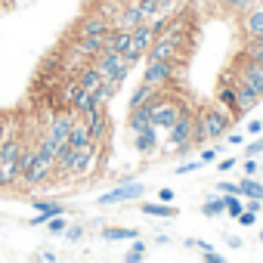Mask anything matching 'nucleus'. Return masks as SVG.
Masks as SVG:
<instances>
[{
	"label": "nucleus",
	"mask_w": 263,
	"mask_h": 263,
	"mask_svg": "<svg viewBox=\"0 0 263 263\" xmlns=\"http://www.w3.org/2000/svg\"><path fill=\"white\" fill-rule=\"evenodd\" d=\"M146 22V16L140 13V7L134 4V0H127V4L121 7V13L111 19V28H121V31H134V28H140Z\"/></svg>",
	"instance_id": "6e6552de"
},
{
	"label": "nucleus",
	"mask_w": 263,
	"mask_h": 263,
	"mask_svg": "<svg viewBox=\"0 0 263 263\" xmlns=\"http://www.w3.org/2000/svg\"><path fill=\"white\" fill-rule=\"evenodd\" d=\"M90 143H93V140H90L87 124H84V121H74V127H71V134H68L65 146H71V149H87Z\"/></svg>",
	"instance_id": "a211bd4d"
},
{
	"label": "nucleus",
	"mask_w": 263,
	"mask_h": 263,
	"mask_svg": "<svg viewBox=\"0 0 263 263\" xmlns=\"http://www.w3.org/2000/svg\"><path fill=\"white\" fill-rule=\"evenodd\" d=\"M84 124H87V130H90V140L102 146V140L108 137V115H105V111H99V115H93V118H90V121H84Z\"/></svg>",
	"instance_id": "4468645a"
},
{
	"label": "nucleus",
	"mask_w": 263,
	"mask_h": 263,
	"mask_svg": "<svg viewBox=\"0 0 263 263\" xmlns=\"http://www.w3.org/2000/svg\"><path fill=\"white\" fill-rule=\"evenodd\" d=\"M96 4H102V0H96Z\"/></svg>",
	"instance_id": "8fccbe9b"
},
{
	"label": "nucleus",
	"mask_w": 263,
	"mask_h": 263,
	"mask_svg": "<svg viewBox=\"0 0 263 263\" xmlns=\"http://www.w3.org/2000/svg\"><path fill=\"white\" fill-rule=\"evenodd\" d=\"M146 257H149V245H146L143 238H137L134 245L124 251V263H143Z\"/></svg>",
	"instance_id": "b1692460"
},
{
	"label": "nucleus",
	"mask_w": 263,
	"mask_h": 263,
	"mask_svg": "<svg viewBox=\"0 0 263 263\" xmlns=\"http://www.w3.org/2000/svg\"><path fill=\"white\" fill-rule=\"evenodd\" d=\"M235 164H238V158H235V155H229V158H220V161H217V171H220V174H226V171H232Z\"/></svg>",
	"instance_id": "c9c22d12"
},
{
	"label": "nucleus",
	"mask_w": 263,
	"mask_h": 263,
	"mask_svg": "<svg viewBox=\"0 0 263 263\" xmlns=\"http://www.w3.org/2000/svg\"><path fill=\"white\" fill-rule=\"evenodd\" d=\"M217 105H223L235 121H238V105H235V84H220L217 87Z\"/></svg>",
	"instance_id": "dca6fc26"
},
{
	"label": "nucleus",
	"mask_w": 263,
	"mask_h": 263,
	"mask_svg": "<svg viewBox=\"0 0 263 263\" xmlns=\"http://www.w3.org/2000/svg\"><path fill=\"white\" fill-rule=\"evenodd\" d=\"M108 31H111V19L102 16L99 10H90V13H84V16L71 25L68 37H105Z\"/></svg>",
	"instance_id": "f03ea898"
},
{
	"label": "nucleus",
	"mask_w": 263,
	"mask_h": 263,
	"mask_svg": "<svg viewBox=\"0 0 263 263\" xmlns=\"http://www.w3.org/2000/svg\"><path fill=\"white\" fill-rule=\"evenodd\" d=\"M198 211L204 217H223L226 214V201H223V195H211L204 204H198Z\"/></svg>",
	"instance_id": "393cba45"
},
{
	"label": "nucleus",
	"mask_w": 263,
	"mask_h": 263,
	"mask_svg": "<svg viewBox=\"0 0 263 263\" xmlns=\"http://www.w3.org/2000/svg\"><path fill=\"white\" fill-rule=\"evenodd\" d=\"M257 155H263V134L254 137V140L245 146V158H257Z\"/></svg>",
	"instance_id": "c756f323"
},
{
	"label": "nucleus",
	"mask_w": 263,
	"mask_h": 263,
	"mask_svg": "<svg viewBox=\"0 0 263 263\" xmlns=\"http://www.w3.org/2000/svg\"><path fill=\"white\" fill-rule=\"evenodd\" d=\"M50 223V217H44V214H37V217H31V226H47Z\"/></svg>",
	"instance_id": "c03bdc74"
},
{
	"label": "nucleus",
	"mask_w": 263,
	"mask_h": 263,
	"mask_svg": "<svg viewBox=\"0 0 263 263\" xmlns=\"http://www.w3.org/2000/svg\"><path fill=\"white\" fill-rule=\"evenodd\" d=\"M158 134H161L158 127H146L143 134L134 137V149H137L140 155H152V152L158 149Z\"/></svg>",
	"instance_id": "f8f14e48"
},
{
	"label": "nucleus",
	"mask_w": 263,
	"mask_h": 263,
	"mask_svg": "<svg viewBox=\"0 0 263 263\" xmlns=\"http://www.w3.org/2000/svg\"><path fill=\"white\" fill-rule=\"evenodd\" d=\"M34 161H37V143H25L22 146V155H19V180L31 171Z\"/></svg>",
	"instance_id": "4be33fe9"
},
{
	"label": "nucleus",
	"mask_w": 263,
	"mask_h": 263,
	"mask_svg": "<svg viewBox=\"0 0 263 263\" xmlns=\"http://www.w3.org/2000/svg\"><path fill=\"white\" fill-rule=\"evenodd\" d=\"M53 174H56V158H47V155L37 152V161L31 164V171H28L19 183H22V186H44L47 180H53Z\"/></svg>",
	"instance_id": "0eeeda50"
},
{
	"label": "nucleus",
	"mask_w": 263,
	"mask_h": 263,
	"mask_svg": "<svg viewBox=\"0 0 263 263\" xmlns=\"http://www.w3.org/2000/svg\"><path fill=\"white\" fill-rule=\"evenodd\" d=\"M105 50L127 56L130 50H134V34H130V31H121V28H111V31L105 34Z\"/></svg>",
	"instance_id": "9d476101"
},
{
	"label": "nucleus",
	"mask_w": 263,
	"mask_h": 263,
	"mask_svg": "<svg viewBox=\"0 0 263 263\" xmlns=\"http://www.w3.org/2000/svg\"><path fill=\"white\" fill-rule=\"evenodd\" d=\"M257 171H260L257 158H245V161H241V174H245V177H257Z\"/></svg>",
	"instance_id": "2f4dec72"
},
{
	"label": "nucleus",
	"mask_w": 263,
	"mask_h": 263,
	"mask_svg": "<svg viewBox=\"0 0 263 263\" xmlns=\"http://www.w3.org/2000/svg\"><path fill=\"white\" fill-rule=\"evenodd\" d=\"M238 195H241V198H257V201H263V183H260L257 177H241V180H238Z\"/></svg>",
	"instance_id": "aec40b11"
},
{
	"label": "nucleus",
	"mask_w": 263,
	"mask_h": 263,
	"mask_svg": "<svg viewBox=\"0 0 263 263\" xmlns=\"http://www.w3.org/2000/svg\"><path fill=\"white\" fill-rule=\"evenodd\" d=\"M238 223H241L245 229H251V226H257V214H254V211H241V217H238Z\"/></svg>",
	"instance_id": "e433bc0d"
},
{
	"label": "nucleus",
	"mask_w": 263,
	"mask_h": 263,
	"mask_svg": "<svg viewBox=\"0 0 263 263\" xmlns=\"http://www.w3.org/2000/svg\"><path fill=\"white\" fill-rule=\"evenodd\" d=\"M105 241H137L140 238V229H134V226H108V229H102L99 232Z\"/></svg>",
	"instance_id": "f3484780"
},
{
	"label": "nucleus",
	"mask_w": 263,
	"mask_h": 263,
	"mask_svg": "<svg viewBox=\"0 0 263 263\" xmlns=\"http://www.w3.org/2000/svg\"><path fill=\"white\" fill-rule=\"evenodd\" d=\"M31 208L37 211V214H44V217H62L68 208L65 204H59V201H50V198H37V201H31Z\"/></svg>",
	"instance_id": "5701e85b"
},
{
	"label": "nucleus",
	"mask_w": 263,
	"mask_h": 263,
	"mask_svg": "<svg viewBox=\"0 0 263 263\" xmlns=\"http://www.w3.org/2000/svg\"><path fill=\"white\" fill-rule=\"evenodd\" d=\"M47 226H50V235H62V232L68 229V223H65V214H62V217H50V223H47Z\"/></svg>",
	"instance_id": "7c9ffc66"
},
{
	"label": "nucleus",
	"mask_w": 263,
	"mask_h": 263,
	"mask_svg": "<svg viewBox=\"0 0 263 263\" xmlns=\"http://www.w3.org/2000/svg\"><path fill=\"white\" fill-rule=\"evenodd\" d=\"M201 260H204V263H229V260H226L223 254H217V251H208V254H201Z\"/></svg>",
	"instance_id": "58836bf2"
},
{
	"label": "nucleus",
	"mask_w": 263,
	"mask_h": 263,
	"mask_svg": "<svg viewBox=\"0 0 263 263\" xmlns=\"http://www.w3.org/2000/svg\"><path fill=\"white\" fill-rule=\"evenodd\" d=\"M232 71H235V81H241L248 90H254L263 99V62H254V59H248V56L238 53Z\"/></svg>",
	"instance_id": "7ed1b4c3"
},
{
	"label": "nucleus",
	"mask_w": 263,
	"mask_h": 263,
	"mask_svg": "<svg viewBox=\"0 0 263 263\" xmlns=\"http://www.w3.org/2000/svg\"><path fill=\"white\" fill-rule=\"evenodd\" d=\"M44 263H56V254L53 251H44Z\"/></svg>",
	"instance_id": "49530a36"
},
{
	"label": "nucleus",
	"mask_w": 263,
	"mask_h": 263,
	"mask_svg": "<svg viewBox=\"0 0 263 263\" xmlns=\"http://www.w3.org/2000/svg\"><path fill=\"white\" fill-rule=\"evenodd\" d=\"M192 134H195V108L189 105V108L180 115V121L167 130L164 152H171V149H177V146H192Z\"/></svg>",
	"instance_id": "39448f33"
},
{
	"label": "nucleus",
	"mask_w": 263,
	"mask_h": 263,
	"mask_svg": "<svg viewBox=\"0 0 263 263\" xmlns=\"http://www.w3.org/2000/svg\"><path fill=\"white\" fill-rule=\"evenodd\" d=\"M140 214H146V217H158V220H174L180 211H177L174 204H164V201H158V204L146 201V204H140Z\"/></svg>",
	"instance_id": "6ab92c4d"
},
{
	"label": "nucleus",
	"mask_w": 263,
	"mask_h": 263,
	"mask_svg": "<svg viewBox=\"0 0 263 263\" xmlns=\"http://www.w3.org/2000/svg\"><path fill=\"white\" fill-rule=\"evenodd\" d=\"M146 195V186L140 183V180H134V177H124L111 192H105V195H99V201L96 204H127V201H140Z\"/></svg>",
	"instance_id": "20e7f679"
},
{
	"label": "nucleus",
	"mask_w": 263,
	"mask_h": 263,
	"mask_svg": "<svg viewBox=\"0 0 263 263\" xmlns=\"http://www.w3.org/2000/svg\"><path fill=\"white\" fill-rule=\"evenodd\" d=\"M241 34L245 37H263V4H257V7H251L245 16H241Z\"/></svg>",
	"instance_id": "1a4fd4ad"
},
{
	"label": "nucleus",
	"mask_w": 263,
	"mask_h": 263,
	"mask_svg": "<svg viewBox=\"0 0 263 263\" xmlns=\"http://www.w3.org/2000/svg\"><path fill=\"white\" fill-rule=\"evenodd\" d=\"M257 102H260V96H257L254 90H248L241 81H235V105H238V118H245L248 111H254Z\"/></svg>",
	"instance_id": "9b49d317"
},
{
	"label": "nucleus",
	"mask_w": 263,
	"mask_h": 263,
	"mask_svg": "<svg viewBox=\"0 0 263 263\" xmlns=\"http://www.w3.org/2000/svg\"><path fill=\"white\" fill-rule=\"evenodd\" d=\"M232 124H235V118H232L223 105H217V102L201 105V108L195 111L192 146H195V149H204L208 143H220V140H226V134L232 130Z\"/></svg>",
	"instance_id": "f257e3e1"
},
{
	"label": "nucleus",
	"mask_w": 263,
	"mask_h": 263,
	"mask_svg": "<svg viewBox=\"0 0 263 263\" xmlns=\"http://www.w3.org/2000/svg\"><path fill=\"white\" fill-rule=\"evenodd\" d=\"M177 74H180V62H146L143 81L155 90H167V87H174Z\"/></svg>",
	"instance_id": "423d86ee"
},
{
	"label": "nucleus",
	"mask_w": 263,
	"mask_h": 263,
	"mask_svg": "<svg viewBox=\"0 0 263 263\" xmlns=\"http://www.w3.org/2000/svg\"><path fill=\"white\" fill-rule=\"evenodd\" d=\"M217 192H220V195H238V183H226V180H220V183H217Z\"/></svg>",
	"instance_id": "f704fd0d"
},
{
	"label": "nucleus",
	"mask_w": 263,
	"mask_h": 263,
	"mask_svg": "<svg viewBox=\"0 0 263 263\" xmlns=\"http://www.w3.org/2000/svg\"><path fill=\"white\" fill-rule=\"evenodd\" d=\"M226 143L229 146H241L245 143V134H226Z\"/></svg>",
	"instance_id": "37998d69"
},
{
	"label": "nucleus",
	"mask_w": 263,
	"mask_h": 263,
	"mask_svg": "<svg viewBox=\"0 0 263 263\" xmlns=\"http://www.w3.org/2000/svg\"><path fill=\"white\" fill-rule=\"evenodd\" d=\"M183 245H186V248H198V251H204V254H208V251H214V245H211V241H204V238H186Z\"/></svg>",
	"instance_id": "72a5a7b5"
},
{
	"label": "nucleus",
	"mask_w": 263,
	"mask_h": 263,
	"mask_svg": "<svg viewBox=\"0 0 263 263\" xmlns=\"http://www.w3.org/2000/svg\"><path fill=\"white\" fill-rule=\"evenodd\" d=\"M62 235H65V238H68V241L74 245V241H81V238H84V226H78V223H74V226H68V229H65Z\"/></svg>",
	"instance_id": "473e14b6"
},
{
	"label": "nucleus",
	"mask_w": 263,
	"mask_h": 263,
	"mask_svg": "<svg viewBox=\"0 0 263 263\" xmlns=\"http://www.w3.org/2000/svg\"><path fill=\"white\" fill-rule=\"evenodd\" d=\"M214 4H217V0H214Z\"/></svg>",
	"instance_id": "3c124183"
},
{
	"label": "nucleus",
	"mask_w": 263,
	"mask_h": 263,
	"mask_svg": "<svg viewBox=\"0 0 263 263\" xmlns=\"http://www.w3.org/2000/svg\"><path fill=\"white\" fill-rule=\"evenodd\" d=\"M74 81H78V84H81V90H87V93H90V90H96V87L102 84V78H99V71H96L93 65H84V68L74 74Z\"/></svg>",
	"instance_id": "412c9836"
},
{
	"label": "nucleus",
	"mask_w": 263,
	"mask_h": 263,
	"mask_svg": "<svg viewBox=\"0 0 263 263\" xmlns=\"http://www.w3.org/2000/svg\"><path fill=\"white\" fill-rule=\"evenodd\" d=\"M226 245H229V248H241V238H238V235H226Z\"/></svg>",
	"instance_id": "a18cd8bd"
},
{
	"label": "nucleus",
	"mask_w": 263,
	"mask_h": 263,
	"mask_svg": "<svg viewBox=\"0 0 263 263\" xmlns=\"http://www.w3.org/2000/svg\"><path fill=\"white\" fill-rule=\"evenodd\" d=\"M263 134V121L260 118H251L248 121V137H260Z\"/></svg>",
	"instance_id": "4c0bfd02"
},
{
	"label": "nucleus",
	"mask_w": 263,
	"mask_h": 263,
	"mask_svg": "<svg viewBox=\"0 0 263 263\" xmlns=\"http://www.w3.org/2000/svg\"><path fill=\"white\" fill-rule=\"evenodd\" d=\"M217 4L226 10V13H235V16H245L251 7H257V0H217Z\"/></svg>",
	"instance_id": "bb28decb"
},
{
	"label": "nucleus",
	"mask_w": 263,
	"mask_h": 263,
	"mask_svg": "<svg viewBox=\"0 0 263 263\" xmlns=\"http://www.w3.org/2000/svg\"><path fill=\"white\" fill-rule=\"evenodd\" d=\"M158 201H164V204H171V201H174V189H171V186H164V189H158Z\"/></svg>",
	"instance_id": "a19ab883"
},
{
	"label": "nucleus",
	"mask_w": 263,
	"mask_h": 263,
	"mask_svg": "<svg viewBox=\"0 0 263 263\" xmlns=\"http://www.w3.org/2000/svg\"><path fill=\"white\" fill-rule=\"evenodd\" d=\"M223 201H226V217L238 220L241 211H245V198H241V195H223Z\"/></svg>",
	"instance_id": "cd10ccee"
},
{
	"label": "nucleus",
	"mask_w": 263,
	"mask_h": 263,
	"mask_svg": "<svg viewBox=\"0 0 263 263\" xmlns=\"http://www.w3.org/2000/svg\"><path fill=\"white\" fill-rule=\"evenodd\" d=\"M241 56H248V59H254V62H263V37H245Z\"/></svg>",
	"instance_id": "a878e982"
},
{
	"label": "nucleus",
	"mask_w": 263,
	"mask_h": 263,
	"mask_svg": "<svg viewBox=\"0 0 263 263\" xmlns=\"http://www.w3.org/2000/svg\"><path fill=\"white\" fill-rule=\"evenodd\" d=\"M220 152H223V146H204L201 152H198V164L204 167V164H217L220 161Z\"/></svg>",
	"instance_id": "c85d7f7f"
},
{
	"label": "nucleus",
	"mask_w": 263,
	"mask_h": 263,
	"mask_svg": "<svg viewBox=\"0 0 263 263\" xmlns=\"http://www.w3.org/2000/svg\"><path fill=\"white\" fill-rule=\"evenodd\" d=\"M155 87H149L146 81H140L137 87H134V93H130V102H127V108H143V105H149L152 99H155Z\"/></svg>",
	"instance_id": "2eb2a0df"
},
{
	"label": "nucleus",
	"mask_w": 263,
	"mask_h": 263,
	"mask_svg": "<svg viewBox=\"0 0 263 263\" xmlns=\"http://www.w3.org/2000/svg\"><path fill=\"white\" fill-rule=\"evenodd\" d=\"M146 127H152V118H149V108L143 105V108H130V115H127V130L130 134H143Z\"/></svg>",
	"instance_id": "ddd939ff"
},
{
	"label": "nucleus",
	"mask_w": 263,
	"mask_h": 263,
	"mask_svg": "<svg viewBox=\"0 0 263 263\" xmlns=\"http://www.w3.org/2000/svg\"><path fill=\"white\" fill-rule=\"evenodd\" d=\"M0 164H4V155H0Z\"/></svg>",
	"instance_id": "09e8293b"
},
{
	"label": "nucleus",
	"mask_w": 263,
	"mask_h": 263,
	"mask_svg": "<svg viewBox=\"0 0 263 263\" xmlns=\"http://www.w3.org/2000/svg\"><path fill=\"white\" fill-rule=\"evenodd\" d=\"M198 167H201V164H198V161H183V164H180V167H177V174H195V171H198Z\"/></svg>",
	"instance_id": "ea45409f"
},
{
	"label": "nucleus",
	"mask_w": 263,
	"mask_h": 263,
	"mask_svg": "<svg viewBox=\"0 0 263 263\" xmlns=\"http://www.w3.org/2000/svg\"><path fill=\"white\" fill-rule=\"evenodd\" d=\"M260 245H263V229H260Z\"/></svg>",
	"instance_id": "de8ad7c7"
},
{
	"label": "nucleus",
	"mask_w": 263,
	"mask_h": 263,
	"mask_svg": "<svg viewBox=\"0 0 263 263\" xmlns=\"http://www.w3.org/2000/svg\"><path fill=\"white\" fill-rule=\"evenodd\" d=\"M245 211H254V214H260V211H263V201H257V198H245Z\"/></svg>",
	"instance_id": "79ce46f5"
}]
</instances>
